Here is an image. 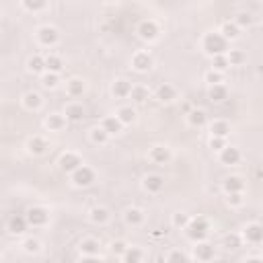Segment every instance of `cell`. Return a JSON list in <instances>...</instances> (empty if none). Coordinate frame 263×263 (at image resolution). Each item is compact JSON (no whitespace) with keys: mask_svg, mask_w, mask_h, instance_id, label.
<instances>
[{"mask_svg":"<svg viewBox=\"0 0 263 263\" xmlns=\"http://www.w3.org/2000/svg\"><path fill=\"white\" fill-rule=\"evenodd\" d=\"M228 62H230V66H240L243 62H245V54L240 52V50H228Z\"/></svg>","mask_w":263,"mask_h":263,"instance_id":"obj_44","label":"cell"},{"mask_svg":"<svg viewBox=\"0 0 263 263\" xmlns=\"http://www.w3.org/2000/svg\"><path fill=\"white\" fill-rule=\"evenodd\" d=\"M115 117L123 123V125H129V123H134L136 121V109L134 107H119L117 109V113H115Z\"/></svg>","mask_w":263,"mask_h":263,"instance_id":"obj_29","label":"cell"},{"mask_svg":"<svg viewBox=\"0 0 263 263\" xmlns=\"http://www.w3.org/2000/svg\"><path fill=\"white\" fill-rule=\"evenodd\" d=\"M226 202H228V206L238 208V206H243L245 198H243V193H228V195H226Z\"/></svg>","mask_w":263,"mask_h":263,"instance_id":"obj_48","label":"cell"},{"mask_svg":"<svg viewBox=\"0 0 263 263\" xmlns=\"http://www.w3.org/2000/svg\"><path fill=\"white\" fill-rule=\"evenodd\" d=\"M58 165H60V169L64 171V173H74V171H78L84 163H82V159H80V155H76V152H72V150H66L64 155H60V161H58Z\"/></svg>","mask_w":263,"mask_h":263,"instance_id":"obj_4","label":"cell"},{"mask_svg":"<svg viewBox=\"0 0 263 263\" xmlns=\"http://www.w3.org/2000/svg\"><path fill=\"white\" fill-rule=\"evenodd\" d=\"M138 37L140 39H144V41H155L157 37H159V33H161V29H159V25L155 23V21H150V19H146V21H142L140 25H138Z\"/></svg>","mask_w":263,"mask_h":263,"instance_id":"obj_7","label":"cell"},{"mask_svg":"<svg viewBox=\"0 0 263 263\" xmlns=\"http://www.w3.org/2000/svg\"><path fill=\"white\" fill-rule=\"evenodd\" d=\"M27 150H29L33 157H39V155H43V152L48 150V140H46L43 136H31V138L27 140Z\"/></svg>","mask_w":263,"mask_h":263,"instance_id":"obj_17","label":"cell"},{"mask_svg":"<svg viewBox=\"0 0 263 263\" xmlns=\"http://www.w3.org/2000/svg\"><path fill=\"white\" fill-rule=\"evenodd\" d=\"M78 249H80L82 257H97L99 251H101V245H99L97 238H84V240L78 245Z\"/></svg>","mask_w":263,"mask_h":263,"instance_id":"obj_23","label":"cell"},{"mask_svg":"<svg viewBox=\"0 0 263 263\" xmlns=\"http://www.w3.org/2000/svg\"><path fill=\"white\" fill-rule=\"evenodd\" d=\"M234 23H236L238 27H249V25L253 23V17H251L249 13H238V15L234 17Z\"/></svg>","mask_w":263,"mask_h":263,"instance_id":"obj_46","label":"cell"},{"mask_svg":"<svg viewBox=\"0 0 263 263\" xmlns=\"http://www.w3.org/2000/svg\"><path fill=\"white\" fill-rule=\"evenodd\" d=\"M27 226H29V222H27V218L25 216H13V218H9V224H7V230L11 232V234H23L25 230H27Z\"/></svg>","mask_w":263,"mask_h":263,"instance_id":"obj_22","label":"cell"},{"mask_svg":"<svg viewBox=\"0 0 263 263\" xmlns=\"http://www.w3.org/2000/svg\"><path fill=\"white\" fill-rule=\"evenodd\" d=\"M132 68L136 72H148L152 68V58L148 52H136L132 56Z\"/></svg>","mask_w":263,"mask_h":263,"instance_id":"obj_9","label":"cell"},{"mask_svg":"<svg viewBox=\"0 0 263 263\" xmlns=\"http://www.w3.org/2000/svg\"><path fill=\"white\" fill-rule=\"evenodd\" d=\"M89 218H91V222H95V224H105V222L111 218V214H109L107 208L97 206V208H93V210L89 212Z\"/></svg>","mask_w":263,"mask_h":263,"instance_id":"obj_32","label":"cell"},{"mask_svg":"<svg viewBox=\"0 0 263 263\" xmlns=\"http://www.w3.org/2000/svg\"><path fill=\"white\" fill-rule=\"evenodd\" d=\"M80 263H103V261H101V257L97 255V257H82Z\"/></svg>","mask_w":263,"mask_h":263,"instance_id":"obj_50","label":"cell"},{"mask_svg":"<svg viewBox=\"0 0 263 263\" xmlns=\"http://www.w3.org/2000/svg\"><path fill=\"white\" fill-rule=\"evenodd\" d=\"M220 163L226 165V167L238 165V163H240V150L234 148V146H226V148L220 152Z\"/></svg>","mask_w":263,"mask_h":263,"instance_id":"obj_18","label":"cell"},{"mask_svg":"<svg viewBox=\"0 0 263 263\" xmlns=\"http://www.w3.org/2000/svg\"><path fill=\"white\" fill-rule=\"evenodd\" d=\"M123 263H142L144 259V251L140 247H127V251L121 255Z\"/></svg>","mask_w":263,"mask_h":263,"instance_id":"obj_31","label":"cell"},{"mask_svg":"<svg viewBox=\"0 0 263 263\" xmlns=\"http://www.w3.org/2000/svg\"><path fill=\"white\" fill-rule=\"evenodd\" d=\"M228 66H230V62H228V56H216V58H212V70L224 72Z\"/></svg>","mask_w":263,"mask_h":263,"instance_id":"obj_42","label":"cell"},{"mask_svg":"<svg viewBox=\"0 0 263 263\" xmlns=\"http://www.w3.org/2000/svg\"><path fill=\"white\" fill-rule=\"evenodd\" d=\"M86 91V84H84V80L82 78H70L68 82H66V93L70 95V97H82V93Z\"/></svg>","mask_w":263,"mask_h":263,"instance_id":"obj_26","label":"cell"},{"mask_svg":"<svg viewBox=\"0 0 263 263\" xmlns=\"http://www.w3.org/2000/svg\"><path fill=\"white\" fill-rule=\"evenodd\" d=\"M167 263H189V261H187L185 253H181V251H171L169 257H167Z\"/></svg>","mask_w":263,"mask_h":263,"instance_id":"obj_45","label":"cell"},{"mask_svg":"<svg viewBox=\"0 0 263 263\" xmlns=\"http://www.w3.org/2000/svg\"><path fill=\"white\" fill-rule=\"evenodd\" d=\"M111 251H113L115 255H123V253L127 251V243H125V240H113V243H111Z\"/></svg>","mask_w":263,"mask_h":263,"instance_id":"obj_49","label":"cell"},{"mask_svg":"<svg viewBox=\"0 0 263 263\" xmlns=\"http://www.w3.org/2000/svg\"><path fill=\"white\" fill-rule=\"evenodd\" d=\"M222 245H224L226 249H230V251H236V249L243 245V236H240V234H236V232L224 234V238H222Z\"/></svg>","mask_w":263,"mask_h":263,"instance_id":"obj_35","label":"cell"},{"mask_svg":"<svg viewBox=\"0 0 263 263\" xmlns=\"http://www.w3.org/2000/svg\"><path fill=\"white\" fill-rule=\"evenodd\" d=\"M142 187H144L148 193H159V191H163V187H165V177H163V175H157V173H150V175L144 177Z\"/></svg>","mask_w":263,"mask_h":263,"instance_id":"obj_12","label":"cell"},{"mask_svg":"<svg viewBox=\"0 0 263 263\" xmlns=\"http://www.w3.org/2000/svg\"><path fill=\"white\" fill-rule=\"evenodd\" d=\"M27 70L29 72H33V74H46L48 72V68H46V58H41V56H31L29 58V62H27Z\"/></svg>","mask_w":263,"mask_h":263,"instance_id":"obj_30","label":"cell"},{"mask_svg":"<svg viewBox=\"0 0 263 263\" xmlns=\"http://www.w3.org/2000/svg\"><path fill=\"white\" fill-rule=\"evenodd\" d=\"M129 99L134 101V103H144L148 99V89L142 86V84L134 86V89H132V93H129Z\"/></svg>","mask_w":263,"mask_h":263,"instance_id":"obj_36","label":"cell"},{"mask_svg":"<svg viewBox=\"0 0 263 263\" xmlns=\"http://www.w3.org/2000/svg\"><path fill=\"white\" fill-rule=\"evenodd\" d=\"M23 251H25V253H29V255H37V253L41 251V243H39L37 238L29 236V238H25V240H23Z\"/></svg>","mask_w":263,"mask_h":263,"instance_id":"obj_38","label":"cell"},{"mask_svg":"<svg viewBox=\"0 0 263 263\" xmlns=\"http://www.w3.org/2000/svg\"><path fill=\"white\" fill-rule=\"evenodd\" d=\"M64 115H66L68 121H82L86 111H84V107L80 103H68L66 109H64Z\"/></svg>","mask_w":263,"mask_h":263,"instance_id":"obj_20","label":"cell"},{"mask_svg":"<svg viewBox=\"0 0 263 263\" xmlns=\"http://www.w3.org/2000/svg\"><path fill=\"white\" fill-rule=\"evenodd\" d=\"M189 222H191V218H189L187 214H183V212H177V214H173V226H175V228H181V230H185V228L189 226Z\"/></svg>","mask_w":263,"mask_h":263,"instance_id":"obj_41","label":"cell"},{"mask_svg":"<svg viewBox=\"0 0 263 263\" xmlns=\"http://www.w3.org/2000/svg\"><path fill=\"white\" fill-rule=\"evenodd\" d=\"M123 218H125V222L129 226H140L144 222V212L140 208H127L125 214H123Z\"/></svg>","mask_w":263,"mask_h":263,"instance_id":"obj_27","label":"cell"},{"mask_svg":"<svg viewBox=\"0 0 263 263\" xmlns=\"http://www.w3.org/2000/svg\"><path fill=\"white\" fill-rule=\"evenodd\" d=\"M226 138H210V148L216 150V152H222L226 148Z\"/></svg>","mask_w":263,"mask_h":263,"instance_id":"obj_47","label":"cell"},{"mask_svg":"<svg viewBox=\"0 0 263 263\" xmlns=\"http://www.w3.org/2000/svg\"><path fill=\"white\" fill-rule=\"evenodd\" d=\"M171 150L167 148V146H161V144H157V146H152L150 148V152H148V159L155 163V165H167L169 161H171Z\"/></svg>","mask_w":263,"mask_h":263,"instance_id":"obj_11","label":"cell"},{"mask_svg":"<svg viewBox=\"0 0 263 263\" xmlns=\"http://www.w3.org/2000/svg\"><path fill=\"white\" fill-rule=\"evenodd\" d=\"M25 218H27L29 226L39 228V226H46V224H48L50 214H48V210H46V208H41V206H31V208L27 210Z\"/></svg>","mask_w":263,"mask_h":263,"instance_id":"obj_5","label":"cell"},{"mask_svg":"<svg viewBox=\"0 0 263 263\" xmlns=\"http://www.w3.org/2000/svg\"><path fill=\"white\" fill-rule=\"evenodd\" d=\"M208 97L212 103H222L226 97H228V89L224 84H216V86H210L208 91Z\"/></svg>","mask_w":263,"mask_h":263,"instance_id":"obj_33","label":"cell"},{"mask_svg":"<svg viewBox=\"0 0 263 263\" xmlns=\"http://www.w3.org/2000/svg\"><path fill=\"white\" fill-rule=\"evenodd\" d=\"M46 68H48V72L60 74V72H62V68H64V62H62V58H60V56L50 54V56H46Z\"/></svg>","mask_w":263,"mask_h":263,"instance_id":"obj_34","label":"cell"},{"mask_svg":"<svg viewBox=\"0 0 263 263\" xmlns=\"http://www.w3.org/2000/svg\"><path fill=\"white\" fill-rule=\"evenodd\" d=\"M25 11H29V13H39V11H43L48 5L43 3V0H33V3H31V0H23V5H21Z\"/></svg>","mask_w":263,"mask_h":263,"instance_id":"obj_39","label":"cell"},{"mask_svg":"<svg viewBox=\"0 0 263 263\" xmlns=\"http://www.w3.org/2000/svg\"><path fill=\"white\" fill-rule=\"evenodd\" d=\"M66 123H68V119H66L64 113H50L46 117V127L50 132H62L66 127Z\"/></svg>","mask_w":263,"mask_h":263,"instance_id":"obj_16","label":"cell"},{"mask_svg":"<svg viewBox=\"0 0 263 263\" xmlns=\"http://www.w3.org/2000/svg\"><path fill=\"white\" fill-rule=\"evenodd\" d=\"M91 140L95 142V144H107V140H109V134H107V132L99 125V127H95V129H91Z\"/></svg>","mask_w":263,"mask_h":263,"instance_id":"obj_37","label":"cell"},{"mask_svg":"<svg viewBox=\"0 0 263 263\" xmlns=\"http://www.w3.org/2000/svg\"><path fill=\"white\" fill-rule=\"evenodd\" d=\"M185 232L193 243H202V240H206V236L210 232V222L206 218H202V216L200 218H191V222L185 228Z\"/></svg>","mask_w":263,"mask_h":263,"instance_id":"obj_2","label":"cell"},{"mask_svg":"<svg viewBox=\"0 0 263 263\" xmlns=\"http://www.w3.org/2000/svg\"><path fill=\"white\" fill-rule=\"evenodd\" d=\"M187 121H189V125H193V127H204V125L208 123V115H206L204 109H191V111L187 113Z\"/></svg>","mask_w":263,"mask_h":263,"instance_id":"obj_28","label":"cell"},{"mask_svg":"<svg viewBox=\"0 0 263 263\" xmlns=\"http://www.w3.org/2000/svg\"><path fill=\"white\" fill-rule=\"evenodd\" d=\"M222 189L226 191V195H228V193H243V189H245V181H243L240 177H236V175H230V177H226V179H224Z\"/></svg>","mask_w":263,"mask_h":263,"instance_id":"obj_21","label":"cell"},{"mask_svg":"<svg viewBox=\"0 0 263 263\" xmlns=\"http://www.w3.org/2000/svg\"><path fill=\"white\" fill-rule=\"evenodd\" d=\"M132 82L129 80H125V78H117L115 82H113V86H111V93H113V97L115 99H127L129 97V93H132Z\"/></svg>","mask_w":263,"mask_h":263,"instance_id":"obj_13","label":"cell"},{"mask_svg":"<svg viewBox=\"0 0 263 263\" xmlns=\"http://www.w3.org/2000/svg\"><path fill=\"white\" fill-rule=\"evenodd\" d=\"M70 181L74 183V187H89V185H93V181H95V171H93L91 167L82 165L78 171H74V173L70 175Z\"/></svg>","mask_w":263,"mask_h":263,"instance_id":"obj_6","label":"cell"},{"mask_svg":"<svg viewBox=\"0 0 263 263\" xmlns=\"http://www.w3.org/2000/svg\"><path fill=\"white\" fill-rule=\"evenodd\" d=\"M21 103H23V107H25L27 111H37V109L41 107L43 99H41V95H39V93H35V91H29V93H25V95H23Z\"/></svg>","mask_w":263,"mask_h":263,"instance_id":"obj_19","label":"cell"},{"mask_svg":"<svg viewBox=\"0 0 263 263\" xmlns=\"http://www.w3.org/2000/svg\"><path fill=\"white\" fill-rule=\"evenodd\" d=\"M155 97H157V99H159L161 103H173V101L177 99V89H175L173 84L165 82V84H161V86L157 89Z\"/></svg>","mask_w":263,"mask_h":263,"instance_id":"obj_15","label":"cell"},{"mask_svg":"<svg viewBox=\"0 0 263 263\" xmlns=\"http://www.w3.org/2000/svg\"><path fill=\"white\" fill-rule=\"evenodd\" d=\"M243 263H263V259H259V257H247Z\"/></svg>","mask_w":263,"mask_h":263,"instance_id":"obj_51","label":"cell"},{"mask_svg":"<svg viewBox=\"0 0 263 263\" xmlns=\"http://www.w3.org/2000/svg\"><path fill=\"white\" fill-rule=\"evenodd\" d=\"M204 80H206L210 86H216V84H222L224 74H222V72H218V70H208V72H206V76H204Z\"/></svg>","mask_w":263,"mask_h":263,"instance_id":"obj_40","label":"cell"},{"mask_svg":"<svg viewBox=\"0 0 263 263\" xmlns=\"http://www.w3.org/2000/svg\"><path fill=\"white\" fill-rule=\"evenodd\" d=\"M210 134H212V138H226V136L230 134L228 121H224V119L212 121V123H210Z\"/></svg>","mask_w":263,"mask_h":263,"instance_id":"obj_24","label":"cell"},{"mask_svg":"<svg viewBox=\"0 0 263 263\" xmlns=\"http://www.w3.org/2000/svg\"><path fill=\"white\" fill-rule=\"evenodd\" d=\"M193 257H195L198 261H202V263L212 261V259H214V245H210V243H206V240L195 243V247H193Z\"/></svg>","mask_w":263,"mask_h":263,"instance_id":"obj_10","label":"cell"},{"mask_svg":"<svg viewBox=\"0 0 263 263\" xmlns=\"http://www.w3.org/2000/svg\"><path fill=\"white\" fill-rule=\"evenodd\" d=\"M240 236H243V240H247V243H253V245H257V243H263V224H257V222H251V224H247V226L243 228Z\"/></svg>","mask_w":263,"mask_h":263,"instance_id":"obj_8","label":"cell"},{"mask_svg":"<svg viewBox=\"0 0 263 263\" xmlns=\"http://www.w3.org/2000/svg\"><path fill=\"white\" fill-rule=\"evenodd\" d=\"M35 37H37V43L43 46V48H52V46H56L60 41V33H58V29L54 25L39 27L37 33H35Z\"/></svg>","mask_w":263,"mask_h":263,"instance_id":"obj_3","label":"cell"},{"mask_svg":"<svg viewBox=\"0 0 263 263\" xmlns=\"http://www.w3.org/2000/svg\"><path fill=\"white\" fill-rule=\"evenodd\" d=\"M58 82H60V76L54 74V72H46V74L41 76V84H43L46 89H56Z\"/></svg>","mask_w":263,"mask_h":263,"instance_id":"obj_43","label":"cell"},{"mask_svg":"<svg viewBox=\"0 0 263 263\" xmlns=\"http://www.w3.org/2000/svg\"><path fill=\"white\" fill-rule=\"evenodd\" d=\"M218 33H220L226 41H234V39H238V35H240V27H238L234 21H224V23L220 25Z\"/></svg>","mask_w":263,"mask_h":263,"instance_id":"obj_14","label":"cell"},{"mask_svg":"<svg viewBox=\"0 0 263 263\" xmlns=\"http://www.w3.org/2000/svg\"><path fill=\"white\" fill-rule=\"evenodd\" d=\"M202 50L208 54V56H212V58H216V56H226L228 54V41L216 31V33H206L204 35V39H202Z\"/></svg>","mask_w":263,"mask_h":263,"instance_id":"obj_1","label":"cell"},{"mask_svg":"<svg viewBox=\"0 0 263 263\" xmlns=\"http://www.w3.org/2000/svg\"><path fill=\"white\" fill-rule=\"evenodd\" d=\"M101 127L107 132L109 136H115V134H119L121 132V127H123V123L115 117V115H107L105 119H103V123H101Z\"/></svg>","mask_w":263,"mask_h":263,"instance_id":"obj_25","label":"cell"}]
</instances>
